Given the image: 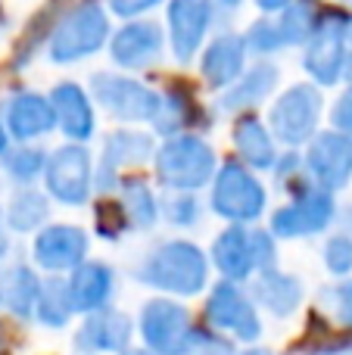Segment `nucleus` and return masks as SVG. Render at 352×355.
I'll list each match as a JSON object with an SVG mask.
<instances>
[{"mask_svg":"<svg viewBox=\"0 0 352 355\" xmlns=\"http://www.w3.org/2000/svg\"><path fill=\"white\" fill-rule=\"evenodd\" d=\"M6 128L16 141H37V137L50 135L56 128V116L50 97H41L35 91H22L10 100L6 106Z\"/></svg>","mask_w":352,"mask_h":355,"instance_id":"obj_22","label":"nucleus"},{"mask_svg":"<svg viewBox=\"0 0 352 355\" xmlns=\"http://www.w3.org/2000/svg\"><path fill=\"white\" fill-rule=\"evenodd\" d=\"M6 144H10V128L0 122V156H6Z\"/></svg>","mask_w":352,"mask_h":355,"instance_id":"obj_44","label":"nucleus"},{"mask_svg":"<svg viewBox=\"0 0 352 355\" xmlns=\"http://www.w3.org/2000/svg\"><path fill=\"white\" fill-rule=\"evenodd\" d=\"M256 10H262L265 16H278V12H284L287 6L293 3V0H253Z\"/></svg>","mask_w":352,"mask_h":355,"instance_id":"obj_42","label":"nucleus"},{"mask_svg":"<svg viewBox=\"0 0 352 355\" xmlns=\"http://www.w3.org/2000/svg\"><path fill=\"white\" fill-rule=\"evenodd\" d=\"M293 187V200L287 206H278L272 212V225L268 231L278 240H297V237H312L331 227L337 218V200L331 190L318 187L306 172Z\"/></svg>","mask_w":352,"mask_h":355,"instance_id":"obj_4","label":"nucleus"},{"mask_svg":"<svg viewBox=\"0 0 352 355\" xmlns=\"http://www.w3.org/2000/svg\"><path fill=\"white\" fill-rule=\"evenodd\" d=\"M337 3H343V6H352V0H337Z\"/></svg>","mask_w":352,"mask_h":355,"instance_id":"obj_50","label":"nucleus"},{"mask_svg":"<svg viewBox=\"0 0 352 355\" xmlns=\"http://www.w3.org/2000/svg\"><path fill=\"white\" fill-rule=\"evenodd\" d=\"M156 156V141L150 131H137V128H118L112 135H106L103 141V153H100V166H97V190L109 193V190L122 187V175L128 168H137L143 162H150Z\"/></svg>","mask_w":352,"mask_h":355,"instance_id":"obj_12","label":"nucleus"},{"mask_svg":"<svg viewBox=\"0 0 352 355\" xmlns=\"http://www.w3.org/2000/svg\"><path fill=\"white\" fill-rule=\"evenodd\" d=\"M240 355H272L268 349H262V346H249L247 352H240Z\"/></svg>","mask_w":352,"mask_h":355,"instance_id":"obj_46","label":"nucleus"},{"mask_svg":"<svg viewBox=\"0 0 352 355\" xmlns=\"http://www.w3.org/2000/svg\"><path fill=\"white\" fill-rule=\"evenodd\" d=\"M209 202H212V212L228 218L231 225H253L265 212L268 193L259 178L253 175V168L237 159H228L225 166H218L215 178H212Z\"/></svg>","mask_w":352,"mask_h":355,"instance_id":"obj_5","label":"nucleus"},{"mask_svg":"<svg viewBox=\"0 0 352 355\" xmlns=\"http://www.w3.org/2000/svg\"><path fill=\"white\" fill-rule=\"evenodd\" d=\"M118 193H122L118 206H122L125 221H128L131 231H150V227L159 221V215H162L159 200H156L153 187H150L143 178H122Z\"/></svg>","mask_w":352,"mask_h":355,"instance_id":"obj_27","label":"nucleus"},{"mask_svg":"<svg viewBox=\"0 0 352 355\" xmlns=\"http://www.w3.org/2000/svg\"><path fill=\"white\" fill-rule=\"evenodd\" d=\"M203 312L209 327L218 334H231L234 340H243V343H256L262 337L259 309H256L253 296L243 293L240 284L234 281H218L209 290Z\"/></svg>","mask_w":352,"mask_h":355,"instance_id":"obj_11","label":"nucleus"},{"mask_svg":"<svg viewBox=\"0 0 352 355\" xmlns=\"http://www.w3.org/2000/svg\"><path fill=\"white\" fill-rule=\"evenodd\" d=\"M331 125H334V131H340V135H346L352 141V91L343 94L334 103V110H331Z\"/></svg>","mask_w":352,"mask_h":355,"instance_id":"obj_41","label":"nucleus"},{"mask_svg":"<svg viewBox=\"0 0 352 355\" xmlns=\"http://www.w3.org/2000/svg\"><path fill=\"white\" fill-rule=\"evenodd\" d=\"M72 315H75V309H72V296H69V284L62 281V277H50L41 287V296H37L35 318L41 321L44 327L60 331V327L69 324Z\"/></svg>","mask_w":352,"mask_h":355,"instance_id":"obj_30","label":"nucleus"},{"mask_svg":"<svg viewBox=\"0 0 352 355\" xmlns=\"http://www.w3.org/2000/svg\"><path fill=\"white\" fill-rule=\"evenodd\" d=\"M191 355H237V349L231 340H225V334L212 331V327H197Z\"/></svg>","mask_w":352,"mask_h":355,"instance_id":"obj_38","label":"nucleus"},{"mask_svg":"<svg viewBox=\"0 0 352 355\" xmlns=\"http://www.w3.org/2000/svg\"><path fill=\"white\" fill-rule=\"evenodd\" d=\"M324 355H352V346L349 343H337V346H328Z\"/></svg>","mask_w":352,"mask_h":355,"instance_id":"obj_43","label":"nucleus"},{"mask_svg":"<svg viewBox=\"0 0 352 355\" xmlns=\"http://www.w3.org/2000/svg\"><path fill=\"white\" fill-rule=\"evenodd\" d=\"M91 97L118 122H156L162 110V94H156L143 81L116 72L91 75Z\"/></svg>","mask_w":352,"mask_h":355,"instance_id":"obj_8","label":"nucleus"},{"mask_svg":"<svg viewBox=\"0 0 352 355\" xmlns=\"http://www.w3.org/2000/svg\"><path fill=\"white\" fill-rule=\"evenodd\" d=\"M109 12L97 0H81V3L69 6L62 19L53 25L47 41V56L60 66L87 60V56L100 53L109 44Z\"/></svg>","mask_w":352,"mask_h":355,"instance_id":"obj_2","label":"nucleus"},{"mask_svg":"<svg viewBox=\"0 0 352 355\" xmlns=\"http://www.w3.org/2000/svg\"><path fill=\"white\" fill-rule=\"evenodd\" d=\"M346 62H349V16L340 10H328L322 12L318 31L306 44L303 69L315 85L331 87L343 78Z\"/></svg>","mask_w":352,"mask_h":355,"instance_id":"obj_9","label":"nucleus"},{"mask_svg":"<svg viewBox=\"0 0 352 355\" xmlns=\"http://www.w3.org/2000/svg\"><path fill=\"white\" fill-rule=\"evenodd\" d=\"M215 6H225V10H237L240 0H215Z\"/></svg>","mask_w":352,"mask_h":355,"instance_id":"obj_45","label":"nucleus"},{"mask_svg":"<svg viewBox=\"0 0 352 355\" xmlns=\"http://www.w3.org/2000/svg\"><path fill=\"white\" fill-rule=\"evenodd\" d=\"M247 41L237 31H218L200 56V75L209 87L225 91L247 72Z\"/></svg>","mask_w":352,"mask_h":355,"instance_id":"obj_18","label":"nucleus"},{"mask_svg":"<svg viewBox=\"0 0 352 355\" xmlns=\"http://www.w3.org/2000/svg\"><path fill=\"white\" fill-rule=\"evenodd\" d=\"M94 159L85 144H66L47 156L44 168V187L47 196L62 206H85L91 200L97 178H94Z\"/></svg>","mask_w":352,"mask_h":355,"instance_id":"obj_10","label":"nucleus"},{"mask_svg":"<svg viewBox=\"0 0 352 355\" xmlns=\"http://www.w3.org/2000/svg\"><path fill=\"white\" fill-rule=\"evenodd\" d=\"M122 355H159V352H150V349H125Z\"/></svg>","mask_w":352,"mask_h":355,"instance_id":"obj_48","label":"nucleus"},{"mask_svg":"<svg viewBox=\"0 0 352 355\" xmlns=\"http://www.w3.org/2000/svg\"><path fill=\"white\" fill-rule=\"evenodd\" d=\"M306 172L318 184V187L331 190H343L352 181V141L340 131L328 128L318 131L309 141V150H306Z\"/></svg>","mask_w":352,"mask_h":355,"instance_id":"obj_13","label":"nucleus"},{"mask_svg":"<svg viewBox=\"0 0 352 355\" xmlns=\"http://www.w3.org/2000/svg\"><path fill=\"white\" fill-rule=\"evenodd\" d=\"M343 78H346L349 91H352V53H349V62H346V72H343Z\"/></svg>","mask_w":352,"mask_h":355,"instance_id":"obj_47","label":"nucleus"},{"mask_svg":"<svg viewBox=\"0 0 352 355\" xmlns=\"http://www.w3.org/2000/svg\"><path fill=\"white\" fill-rule=\"evenodd\" d=\"M215 22V0H168V44L178 62L200 53Z\"/></svg>","mask_w":352,"mask_h":355,"instance_id":"obj_14","label":"nucleus"},{"mask_svg":"<svg viewBox=\"0 0 352 355\" xmlns=\"http://www.w3.org/2000/svg\"><path fill=\"white\" fill-rule=\"evenodd\" d=\"M212 265L222 271L225 281H249L256 275L253 243H249L247 225H228L212 243Z\"/></svg>","mask_w":352,"mask_h":355,"instance_id":"obj_23","label":"nucleus"},{"mask_svg":"<svg viewBox=\"0 0 352 355\" xmlns=\"http://www.w3.org/2000/svg\"><path fill=\"white\" fill-rule=\"evenodd\" d=\"M322 262L334 277H343L352 271V234H334L322 246Z\"/></svg>","mask_w":352,"mask_h":355,"instance_id":"obj_36","label":"nucleus"},{"mask_svg":"<svg viewBox=\"0 0 352 355\" xmlns=\"http://www.w3.org/2000/svg\"><path fill=\"white\" fill-rule=\"evenodd\" d=\"M243 41H247V50L253 56H259V60H265V56L278 53V50H284V35H281V25L274 16H262L256 19L253 25L247 28V35H243Z\"/></svg>","mask_w":352,"mask_h":355,"instance_id":"obj_33","label":"nucleus"},{"mask_svg":"<svg viewBox=\"0 0 352 355\" xmlns=\"http://www.w3.org/2000/svg\"><path fill=\"white\" fill-rule=\"evenodd\" d=\"M137 331H141L147 349L159 355H191L193 337H197L191 309L175 300H166V296L143 302Z\"/></svg>","mask_w":352,"mask_h":355,"instance_id":"obj_6","label":"nucleus"},{"mask_svg":"<svg viewBox=\"0 0 352 355\" xmlns=\"http://www.w3.org/2000/svg\"><path fill=\"white\" fill-rule=\"evenodd\" d=\"M41 287L44 284L37 281V275L28 265H10L6 271H0V306L10 309L19 318H28L35 315Z\"/></svg>","mask_w":352,"mask_h":355,"instance_id":"obj_26","label":"nucleus"},{"mask_svg":"<svg viewBox=\"0 0 352 355\" xmlns=\"http://www.w3.org/2000/svg\"><path fill=\"white\" fill-rule=\"evenodd\" d=\"M131 318L122 315L118 309L106 306L100 312L85 315L81 327L75 331L72 340V352L78 355H106V352H118L122 355L131 343Z\"/></svg>","mask_w":352,"mask_h":355,"instance_id":"obj_16","label":"nucleus"},{"mask_svg":"<svg viewBox=\"0 0 352 355\" xmlns=\"http://www.w3.org/2000/svg\"><path fill=\"white\" fill-rule=\"evenodd\" d=\"M156 178L166 190H200L212 184L218 159L200 135H172L156 150Z\"/></svg>","mask_w":352,"mask_h":355,"instance_id":"obj_3","label":"nucleus"},{"mask_svg":"<svg viewBox=\"0 0 352 355\" xmlns=\"http://www.w3.org/2000/svg\"><path fill=\"white\" fill-rule=\"evenodd\" d=\"M134 277L162 293L197 296L209 284V259L191 240H166L141 259Z\"/></svg>","mask_w":352,"mask_h":355,"instance_id":"obj_1","label":"nucleus"},{"mask_svg":"<svg viewBox=\"0 0 352 355\" xmlns=\"http://www.w3.org/2000/svg\"><path fill=\"white\" fill-rule=\"evenodd\" d=\"M318 306L334 315L340 327H352V277H343V281L318 290Z\"/></svg>","mask_w":352,"mask_h":355,"instance_id":"obj_35","label":"nucleus"},{"mask_svg":"<svg viewBox=\"0 0 352 355\" xmlns=\"http://www.w3.org/2000/svg\"><path fill=\"white\" fill-rule=\"evenodd\" d=\"M256 306H262L274 318H290L303 302V284L293 275H284L278 268H265L253 275V287H249Z\"/></svg>","mask_w":352,"mask_h":355,"instance_id":"obj_24","label":"nucleus"},{"mask_svg":"<svg viewBox=\"0 0 352 355\" xmlns=\"http://www.w3.org/2000/svg\"><path fill=\"white\" fill-rule=\"evenodd\" d=\"M278 78H281V72L274 62H265V60L253 62L234 85L222 91V97L215 100V110L225 112V116L253 110V106H259L262 100H268V94L278 87Z\"/></svg>","mask_w":352,"mask_h":355,"instance_id":"obj_21","label":"nucleus"},{"mask_svg":"<svg viewBox=\"0 0 352 355\" xmlns=\"http://www.w3.org/2000/svg\"><path fill=\"white\" fill-rule=\"evenodd\" d=\"M97 231L103 234V237H109V240H116L122 231H128V221H125V212H122V206L118 202H100V209H97Z\"/></svg>","mask_w":352,"mask_h":355,"instance_id":"obj_39","label":"nucleus"},{"mask_svg":"<svg viewBox=\"0 0 352 355\" xmlns=\"http://www.w3.org/2000/svg\"><path fill=\"white\" fill-rule=\"evenodd\" d=\"M44 168H47V150L41 147H19L6 153V172L19 184H31L37 175H44Z\"/></svg>","mask_w":352,"mask_h":355,"instance_id":"obj_34","label":"nucleus"},{"mask_svg":"<svg viewBox=\"0 0 352 355\" xmlns=\"http://www.w3.org/2000/svg\"><path fill=\"white\" fill-rule=\"evenodd\" d=\"M162 50H166V35L156 22H134L122 25L118 31H112L109 37V56L118 69H128V72H141L159 62Z\"/></svg>","mask_w":352,"mask_h":355,"instance_id":"obj_15","label":"nucleus"},{"mask_svg":"<svg viewBox=\"0 0 352 355\" xmlns=\"http://www.w3.org/2000/svg\"><path fill=\"white\" fill-rule=\"evenodd\" d=\"M162 0H106L112 16H122V19H141L143 12H150Z\"/></svg>","mask_w":352,"mask_h":355,"instance_id":"obj_40","label":"nucleus"},{"mask_svg":"<svg viewBox=\"0 0 352 355\" xmlns=\"http://www.w3.org/2000/svg\"><path fill=\"white\" fill-rule=\"evenodd\" d=\"M322 6L315 0H293L284 12H278V25H281V35H284L287 47H299V44H309L312 35L318 31V22H322Z\"/></svg>","mask_w":352,"mask_h":355,"instance_id":"obj_29","label":"nucleus"},{"mask_svg":"<svg viewBox=\"0 0 352 355\" xmlns=\"http://www.w3.org/2000/svg\"><path fill=\"white\" fill-rule=\"evenodd\" d=\"M193 116V100L187 91H181V87H172V91L162 94V110H159V119H156V131L166 137L172 135H181V128H187V122H191Z\"/></svg>","mask_w":352,"mask_h":355,"instance_id":"obj_31","label":"nucleus"},{"mask_svg":"<svg viewBox=\"0 0 352 355\" xmlns=\"http://www.w3.org/2000/svg\"><path fill=\"white\" fill-rule=\"evenodd\" d=\"M91 252V237L78 225H47L35 237V262L44 271H75Z\"/></svg>","mask_w":352,"mask_h":355,"instance_id":"obj_17","label":"nucleus"},{"mask_svg":"<svg viewBox=\"0 0 352 355\" xmlns=\"http://www.w3.org/2000/svg\"><path fill=\"white\" fill-rule=\"evenodd\" d=\"M50 106L56 116V128L72 144H85L97 131V116H94V97L75 81H60L50 91Z\"/></svg>","mask_w":352,"mask_h":355,"instance_id":"obj_19","label":"nucleus"},{"mask_svg":"<svg viewBox=\"0 0 352 355\" xmlns=\"http://www.w3.org/2000/svg\"><path fill=\"white\" fill-rule=\"evenodd\" d=\"M159 212L172 227H197L203 218V202L191 190H168L159 200Z\"/></svg>","mask_w":352,"mask_h":355,"instance_id":"obj_32","label":"nucleus"},{"mask_svg":"<svg viewBox=\"0 0 352 355\" xmlns=\"http://www.w3.org/2000/svg\"><path fill=\"white\" fill-rule=\"evenodd\" d=\"M6 252V234H3V225H0V256Z\"/></svg>","mask_w":352,"mask_h":355,"instance_id":"obj_49","label":"nucleus"},{"mask_svg":"<svg viewBox=\"0 0 352 355\" xmlns=\"http://www.w3.org/2000/svg\"><path fill=\"white\" fill-rule=\"evenodd\" d=\"M234 147L240 162L249 168H274V162L281 156L272 128L259 116H243L234 125Z\"/></svg>","mask_w":352,"mask_h":355,"instance_id":"obj_25","label":"nucleus"},{"mask_svg":"<svg viewBox=\"0 0 352 355\" xmlns=\"http://www.w3.org/2000/svg\"><path fill=\"white\" fill-rule=\"evenodd\" d=\"M322 122V91L309 81L290 85L268 110V128L274 141L287 147H303L318 135Z\"/></svg>","mask_w":352,"mask_h":355,"instance_id":"obj_7","label":"nucleus"},{"mask_svg":"<svg viewBox=\"0 0 352 355\" xmlns=\"http://www.w3.org/2000/svg\"><path fill=\"white\" fill-rule=\"evenodd\" d=\"M268 227H249V243H253V259H256V275L265 268H278V243Z\"/></svg>","mask_w":352,"mask_h":355,"instance_id":"obj_37","label":"nucleus"},{"mask_svg":"<svg viewBox=\"0 0 352 355\" xmlns=\"http://www.w3.org/2000/svg\"><path fill=\"white\" fill-rule=\"evenodd\" d=\"M349 44H352V16H349Z\"/></svg>","mask_w":352,"mask_h":355,"instance_id":"obj_51","label":"nucleus"},{"mask_svg":"<svg viewBox=\"0 0 352 355\" xmlns=\"http://www.w3.org/2000/svg\"><path fill=\"white\" fill-rule=\"evenodd\" d=\"M69 296H72L75 315H91L109 306L112 290H116V275L106 262L85 259L75 271H69Z\"/></svg>","mask_w":352,"mask_h":355,"instance_id":"obj_20","label":"nucleus"},{"mask_svg":"<svg viewBox=\"0 0 352 355\" xmlns=\"http://www.w3.org/2000/svg\"><path fill=\"white\" fill-rule=\"evenodd\" d=\"M47 215H50V196L25 184L22 190L12 193L10 209H6V225H10L12 231H22V234L37 231V227L47 225Z\"/></svg>","mask_w":352,"mask_h":355,"instance_id":"obj_28","label":"nucleus"}]
</instances>
